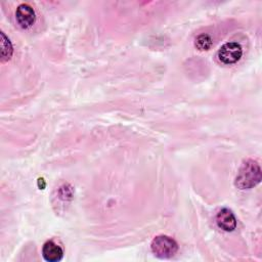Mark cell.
I'll list each match as a JSON object with an SVG mask.
<instances>
[{"label": "cell", "mask_w": 262, "mask_h": 262, "mask_svg": "<svg viewBox=\"0 0 262 262\" xmlns=\"http://www.w3.org/2000/svg\"><path fill=\"white\" fill-rule=\"evenodd\" d=\"M261 181V169L259 164L251 159L245 160L239 167L234 180L238 189H250Z\"/></svg>", "instance_id": "1"}, {"label": "cell", "mask_w": 262, "mask_h": 262, "mask_svg": "<svg viewBox=\"0 0 262 262\" xmlns=\"http://www.w3.org/2000/svg\"><path fill=\"white\" fill-rule=\"evenodd\" d=\"M216 223L222 230L230 232L233 231L236 227V218L229 209L224 208L217 213Z\"/></svg>", "instance_id": "5"}, {"label": "cell", "mask_w": 262, "mask_h": 262, "mask_svg": "<svg viewBox=\"0 0 262 262\" xmlns=\"http://www.w3.org/2000/svg\"><path fill=\"white\" fill-rule=\"evenodd\" d=\"M242 55L243 48L237 42H227L223 44L217 52V58L223 64L236 63Z\"/></svg>", "instance_id": "3"}, {"label": "cell", "mask_w": 262, "mask_h": 262, "mask_svg": "<svg viewBox=\"0 0 262 262\" xmlns=\"http://www.w3.org/2000/svg\"><path fill=\"white\" fill-rule=\"evenodd\" d=\"M15 19L20 28L29 29L34 25L36 14L34 9L29 4L23 3L18 5L15 10Z\"/></svg>", "instance_id": "4"}, {"label": "cell", "mask_w": 262, "mask_h": 262, "mask_svg": "<svg viewBox=\"0 0 262 262\" xmlns=\"http://www.w3.org/2000/svg\"><path fill=\"white\" fill-rule=\"evenodd\" d=\"M13 52V48L10 40L5 36L3 32H1V59L2 61H6L10 59Z\"/></svg>", "instance_id": "7"}, {"label": "cell", "mask_w": 262, "mask_h": 262, "mask_svg": "<svg viewBox=\"0 0 262 262\" xmlns=\"http://www.w3.org/2000/svg\"><path fill=\"white\" fill-rule=\"evenodd\" d=\"M150 248L156 257L160 259H168L175 255L178 250V245L168 235H158L152 239Z\"/></svg>", "instance_id": "2"}, {"label": "cell", "mask_w": 262, "mask_h": 262, "mask_svg": "<svg viewBox=\"0 0 262 262\" xmlns=\"http://www.w3.org/2000/svg\"><path fill=\"white\" fill-rule=\"evenodd\" d=\"M43 258L48 262H57L62 259L63 251L53 241H47L42 248Z\"/></svg>", "instance_id": "6"}, {"label": "cell", "mask_w": 262, "mask_h": 262, "mask_svg": "<svg viewBox=\"0 0 262 262\" xmlns=\"http://www.w3.org/2000/svg\"><path fill=\"white\" fill-rule=\"evenodd\" d=\"M213 44V40L212 37L208 34H201L195 38L194 41V46L201 50V51H205V50H209L211 48Z\"/></svg>", "instance_id": "8"}]
</instances>
